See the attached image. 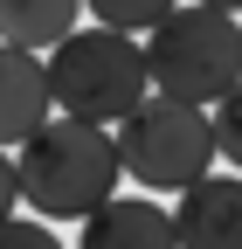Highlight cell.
<instances>
[{
  "instance_id": "1",
  "label": "cell",
  "mask_w": 242,
  "mask_h": 249,
  "mask_svg": "<svg viewBox=\"0 0 242 249\" xmlns=\"http://www.w3.org/2000/svg\"><path fill=\"white\" fill-rule=\"evenodd\" d=\"M14 173H21V201L42 222H83L118 187V145L104 124L49 111L28 139H14Z\"/></svg>"
},
{
  "instance_id": "2",
  "label": "cell",
  "mask_w": 242,
  "mask_h": 249,
  "mask_svg": "<svg viewBox=\"0 0 242 249\" xmlns=\"http://www.w3.org/2000/svg\"><path fill=\"white\" fill-rule=\"evenodd\" d=\"M138 49H145V83L187 104H215L242 76V21L228 7H207V0H187V7L173 0L145 28Z\"/></svg>"
},
{
  "instance_id": "3",
  "label": "cell",
  "mask_w": 242,
  "mask_h": 249,
  "mask_svg": "<svg viewBox=\"0 0 242 249\" xmlns=\"http://www.w3.org/2000/svg\"><path fill=\"white\" fill-rule=\"evenodd\" d=\"M49 62V104L55 111H69V118H90V124H111L118 111H132L145 90V49L132 28H69V35H55L42 49Z\"/></svg>"
},
{
  "instance_id": "4",
  "label": "cell",
  "mask_w": 242,
  "mask_h": 249,
  "mask_svg": "<svg viewBox=\"0 0 242 249\" xmlns=\"http://www.w3.org/2000/svg\"><path fill=\"white\" fill-rule=\"evenodd\" d=\"M118 132V173H132L138 187H187L194 173L215 166V132H207V104H187V97H166V90H145L132 111L111 118Z\"/></svg>"
},
{
  "instance_id": "5",
  "label": "cell",
  "mask_w": 242,
  "mask_h": 249,
  "mask_svg": "<svg viewBox=\"0 0 242 249\" xmlns=\"http://www.w3.org/2000/svg\"><path fill=\"white\" fill-rule=\"evenodd\" d=\"M173 194L166 214L180 249H242V173H194Z\"/></svg>"
},
{
  "instance_id": "6",
  "label": "cell",
  "mask_w": 242,
  "mask_h": 249,
  "mask_svg": "<svg viewBox=\"0 0 242 249\" xmlns=\"http://www.w3.org/2000/svg\"><path fill=\"white\" fill-rule=\"evenodd\" d=\"M83 249H166L173 242V214L159 201H138V194H111L83 214Z\"/></svg>"
},
{
  "instance_id": "7",
  "label": "cell",
  "mask_w": 242,
  "mask_h": 249,
  "mask_svg": "<svg viewBox=\"0 0 242 249\" xmlns=\"http://www.w3.org/2000/svg\"><path fill=\"white\" fill-rule=\"evenodd\" d=\"M49 111H55V104H49V70H42V55L0 42V145L28 139Z\"/></svg>"
},
{
  "instance_id": "8",
  "label": "cell",
  "mask_w": 242,
  "mask_h": 249,
  "mask_svg": "<svg viewBox=\"0 0 242 249\" xmlns=\"http://www.w3.org/2000/svg\"><path fill=\"white\" fill-rule=\"evenodd\" d=\"M83 14V0H0V42L14 49H49L55 35H69Z\"/></svg>"
},
{
  "instance_id": "9",
  "label": "cell",
  "mask_w": 242,
  "mask_h": 249,
  "mask_svg": "<svg viewBox=\"0 0 242 249\" xmlns=\"http://www.w3.org/2000/svg\"><path fill=\"white\" fill-rule=\"evenodd\" d=\"M207 111H215V118H207V132H215V152L242 173V76H235V83H228Z\"/></svg>"
},
{
  "instance_id": "10",
  "label": "cell",
  "mask_w": 242,
  "mask_h": 249,
  "mask_svg": "<svg viewBox=\"0 0 242 249\" xmlns=\"http://www.w3.org/2000/svg\"><path fill=\"white\" fill-rule=\"evenodd\" d=\"M83 7L97 14V21H111V28H153L173 0H83Z\"/></svg>"
},
{
  "instance_id": "11",
  "label": "cell",
  "mask_w": 242,
  "mask_h": 249,
  "mask_svg": "<svg viewBox=\"0 0 242 249\" xmlns=\"http://www.w3.org/2000/svg\"><path fill=\"white\" fill-rule=\"evenodd\" d=\"M0 242H7V249H42V242H49V249H55V235H49V222H42V214L28 222V214H14V208L0 214Z\"/></svg>"
},
{
  "instance_id": "12",
  "label": "cell",
  "mask_w": 242,
  "mask_h": 249,
  "mask_svg": "<svg viewBox=\"0 0 242 249\" xmlns=\"http://www.w3.org/2000/svg\"><path fill=\"white\" fill-rule=\"evenodd\" d=\"M14 201H21V173H14V152L0 145V214H7Z\"/></svg>"
},
{
  "instance_id": "13",
  "label": "cell",
  "mask_w": 242,
  "mask_h": 249,
  "mask_svg": "<svg viewBox=\"0 0 242 249\" xmlns=\"http://www.w3.org/2000/svg\"><path fill=\"white\" fill-rule=\"evenodd\" d=\"M207 7H228V14H242V0H207Z\"/></svg>"
}]
</instances>
